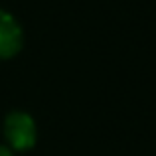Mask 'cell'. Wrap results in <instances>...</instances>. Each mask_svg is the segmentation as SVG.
I'll return each mask as SVG.
<instances>
[{"mask_svg":"<svg viewBox=\"0 0 156 156\" xmlns=\"http://www.w3.org/2000/svg\"><path fill=\"white\" fill-rule=\"evenodd\" d=\"M4 138L14 152H26L34 148L38 140V126H36L34 117L26 111L8 113L4 119Z\"/></svg>","mask_w":156,"mask_h":156,"instance_id":"1","label":"cell"},{"mask_svg":"<svg viewBox=\"0 0 156 156\" xmlns=\"http://www.w3.org/2000/svg\"><path fill=\"white\" fill-rule=\"evenodd\" d=\"M24 34L20 24L8 12L0 10V59L14 57L22 50Z\"/></svg>","mask_w":156,"mask_h":156,"instance_id":"2","label":"cell"},{"mask_svg":"<svg viewBox=\"0 0 156 156\" xmlns=\"http://www.w3.org/2000/svg\"><path fill=\"white\" fill-rule=\"evenodd\" d=\"M0 156H14V150L8 144H0Z\"/></svg>","mask_w":156,"mask_h":156,"instance_id":"3","label":"cell"}]
</instances>
